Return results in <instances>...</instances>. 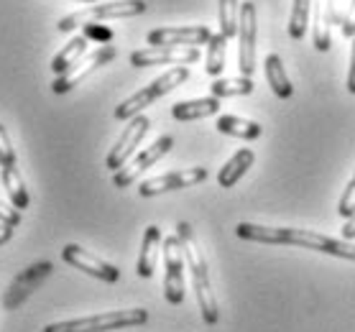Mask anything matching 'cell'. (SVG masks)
Returning a JSON list of instances; mask_svg holds the SVG:
<instances>
[{"instance_id": "1", "label": "cell", "mask_w": 355, "mask_h": 332, "mask_svg": "<svg viewBox=\"0 0 355 332\" xmlns=\"http://www.w3.org/2000/svg\"><path fill=\"white\" fill-rule=\"evenodd\" d=\"M235 235L250 243L263 245H299L317 253H327L335 259L355 261V243L350 241H338L330 235L315 233V230H302V227H271L259 225V222H238Z\"/></svg>"}, {"instance_id": "2", "label": "cell", "mask_w": 355, "mask_h": 332, "mask_svg": "<svg viewBox=\"0 0 355 332\" xmlns=\"http://www.w3.org/2000/svg\"><path fill=\"white\" fill-rule=\"evenodd\" d=\"M177 235L179 241H182V248H184L187 268H189V276H192V286H194V294H197L202 320L207 324H215L220 320V309H218V299H215V292H212L210 268H207L205 253L200 248V241H197V235H194L189 222H179Z\"/></svg>"}, {"instance_id": "3", "label": "cell", "mask_w": 355, "mask_h": 332, "mask_svg": "<svg viewBox=\"0 0 355 332\" xmlns=\"http://www.w3.org/2000/svg\"><path fill=\"white\" fill-rule=\"evenodd\" d=\"M148 322V312L144 307L136 309H115V312H100V315L80 317V320H64L51 322L41 332H113L123 327H141Z\"/></svg>"}, {"instance_id": "4", "label": "cell", "mask_w": 355, "mask_h": 332, "mask_svg": "<svg viewBox=\"0 0 355 332\" xmlns=\"http://www.w3.org/2000/svg\"><path fill=\"white\" fill-rule=\"evenodd\" d=\"M189 80V69L187 67H171L169 72H164L162 77H156L148 87L133 92L130 98H125L121 105L115 107V118L118 121H133L136 115H144V110L159 98L169 95L171 89H177L179 85H184Z\"/></svg>"}, {"instance_id": "5", "label": "cell", "mask_w": 355, "mask_h": 332, "mask_svg": "<svg viewBox=\"0 0 355 332\" xmlns=\"http://www.w3.org/2000/svg\"><path fill=\"white\" fill-rule=\"evenodd\" d=\"M146 0H110V3H100V6H92V8L77 10V13H69L57 24V28L62 33H69L80 26H87L92 21H118V18H133L146 13Z\"/></svg>"}, {"instance_id": "6", "label": "cell", "mask_w": 355, "mask_h": 332, "mask_svg": "<svg viewBox=\"0 0 355 332\" xmlns=\"http://www.w3.org/2000/svg\"><path fill=\"white\" fill-rule=\"evenodd\" d=\"M184 248L179 235H166L164 238V297L169 304H182L184 302Z\"/></svg>"}, {"instance_id": "7", "label": "cell", "mask_w": 355, "mask_h": 332, "mask_svg": "<svg viewBox=\"0 0 355 332\" xmlns=\"http://www.w3.org/2000/svg\"><path fill=\"white\" fill-rule=\"evenodd\" d=\"M256 33H259V18H256V3L245 0L238 16V67L243 77H253L256 72Z\"/></svg>"}, {"instance_id": "8", "label": "cell", "mask_w": 355, "mask_h": 332, "mask_svg": "<svg viewBox=\"0 0 355 332\" xmlns=\"http://www.w3.org/2000/svg\"><path fill=\"white\" fill-rule=\"evenodd\" d=\"M171 146H174V138L171 136H162V138H156L154 143L148 148H144L141 154H136L133 159H130L123 169H118L113 174V184L118 186V189H125V186H130L133 182H136L141 174H144L146 169H151L159 159H164V156L169 154Z\"/></svg>"}, {"instance_id": "9", "label": "cell", "mask_w": 355, "mask_h": 332, "mask_svg": "<svg viewBox=\"0 0 355 332\" xmlns=\"http://www.w3.org/2000/svg\"><path fill=\"white\" fill-rule=\"evenodd\" d=\"M200 62L197 46H146L130 54V67H187Z\"/></svg>"}, {"instance_id": "10", "label": "cell", "mask_w": 355, "mask_h": 332, "mask_svg": "<svg viewBox=\"0 0 355 332\" xmlns=\"http://www.w3.org/2000/svg\"><path fill=\"white\" fill-rule=\"evenodd\" d=\"M113 59H115V46H97L95 51H89L87 57H82L80 62L69 69V72H64L62 77H57L54 85H51V89H54L57 95H67L69 89H74L77 85H82L89 74L97 72L100 67H105L107 62H113Z\"/></svg>"}, {"instance_id": "11", "label": "cell", "mask_w": 355, "mask_h": 332, "mask_svg": "<svg viewBox=\"0 0 355 332\" xmlns=\"http://www.w3.org/2000/svg\"><path fill=\"white\" fill-rule=\"evenodd\" d=\"M148 128H151V121H148L146 115H136L133 121H128L125 130H123L121 138L115 141V146L110 148V154H107V159H105L107 169L113 171V174L118 169H123V166L130 161V156H133V151L138 148V143L146 138Z\"/></svg>"}, {"instance_id": "12", "label": "cell", "mask_w": 355, "mask_h": 332, "mask_svg": "<svg viewBox=\"0 0 355 332\" xmlns=\"http://www.w3.org/2000/svg\"><path fill=\"white\" fill-rule=\"evenodd\" d=\"M51 271H54L51 261H39V263L28 266L26 271H21V274L13 279V283L8 286L6 297H3V307H6V309H18L33 292H36V289H39L41 281H44Z\"/></svg>"}, {"instance_id": "13", "label": "cell", "mask_w": 355, "mask_h": 332, "mask_svg": "<svg viewBox=\"0 0 355 332\" xmlns=\"http://www.w3.org/2000/svg\"><path fill=\"white\" fill-rule=\"evenodd\" d=\"M212 31L207 26H164L148 31V46H202L207 44Z\"/></svg>"}, {"instance_id": "14", "label": "cell", "mask_w": 355, "mask_h": 332, "mask_svg": "<svg viewBox=\"0 0 355 332\" xmlns=\"http://www.w3.org/2000/svg\"><path fill=\"white\" fill-rule=\"evenodd\" d=\"M205 179H207V169H205V166L169 171V174H162V177L146 179L144 184L138 186V195L156 197V195H164V192H174V189H187V186L202 184Z\"/></svg>"}, {"instance_id": "15", "label": "cell", "mask_w": 355, "mask_h": 332, "mask_svg": "<svg viewBox=\"0 0 355 332\" xmlns=\"http://www.w3.org/2000/svg\"><path fill=\"white\" fill-rule=\"evenodd\" d=\"M62 259H64L69 266L80 268V271H85V274H89V276H95L100 281L115 283L121 279V268L113 266V263H107V261H103V259H97L95 253L85 251V248L77 243H67L64 248H62Z\"/></svg>"}, {"instance_id": "16", "label": "cell", "mask_w": 355, "mask_h": 332, "mask_svg": "<svg viewBox=\"0 0 355 332\" xmlns=\"http://www.w3.org/2000/svg\"><path fill=\"white\" fill-rule=\"evenodd\" d=\"M315 24H312V41L317 51L332 49V24H335V3L332 0H315Z\"/></svg>"}, {"instance_id": "17", "label": "cell", "mask_w": 355, "mask_h": 332, "mask_svg": "<svg viewBox=\"0 0 355 332\" xmlns=\"http://www.w3.org/2000/svg\"><path fill=\"white\" fill-rule=\"evenodd\" d=\"M220 113V100L218 98H197V100H182L171 107V118L179 123L200 121V118H210Z\"/></svg>"}, {"instance_id": "18", "label": "cell", "mask_w": 355, "mask_h": 332, "mask_svg": "<svg viewBox=\"0 0 355 332\" xmlns=\"http://www.w3.org/2000/svg\"><path fill=\"white\" fill-rule=\"evenodd\" d=\"M159 248H162V230L156 225H148L144 233V243L138 253V276L141 279H151L156 271V259H159Z\"/></svg>"}, {"instance_id": "19", "label": "cell", "mask_w": 355, "mask_h": 332, "mask_svg": "<svg viewBox=\"0 0 355 332\" xmlns=\"http://www.w3.org/2000/svg\"><path fill=\"white\" fill-rule=\"evenodd\" d=\"M253 161H256L253 148H238V151H235V154L225 161V166L220 169V174H218L220 186H225V189L235 186L243 177H245V171L253 166Z\"/></svg>"}, {"instance_id": "20", "label": "cell", "mask_w": 355, "mask_h": 332, "mask_svg": "<svg viewBox=\"0 0 355 332\" xmlns=\"http://www.w3.org/2000/svg\"><path fill=\"white\" fill-rule=\"evenodd\" d=\"M263 72H266L268 87H271V92H274L276 98L289 100L291 95H294L291 80H289V74H286V69H284V62L279 54H268V57L263 59Z\"/></svg>"}, {"instance_id": "21", "label": "cell", "mask_w": 355, "mask_h": 332, "mask_svg": "<svg viewBox=\"0 0 355 332\" xmlns=\"http://www.w3.org/2000/svg\"><path fill=\"white\" fill-rule=\"evenodd\" d=\"M215 128L223 133V136H233L243 138V141H256L261 136V123L256 121H245V118H238V115H220Z\"/></svg>"}, {"instance_id": "22", "label": "cell", "mask_w": 355, "mask_h": 332, "mask_svg": "<svg viewBox=\"0 0 355 332\" xmlns=\"http://www.w3.org/2000/svg\"><path fill=\"white\" fill-rule=\"evenodd\" d=\"M87 46H89L87 36H74L67 46H62V51H59L57 57L51 59V72L57 74V77H62L64 72H69V69H72V67L85 57Z\"/></svg>"}, {"instance_id": "23", "label": "cell", "mask_w": 355, "mask_h": 332, "mask_svg": "<svg viewBox=\"0 0 355 332\" xmlns=\"http://www.w3.org/2000/svg\"><path fill=\"white\" fill-rule=\"evenodd\" d=\"M253 89H256V85H253V77H225V80H215L210 85V92L212 98H235V95H253Z\"/></svg>"}, {"instance_id": "24", "label": "cell", "mask_w": 355, "mask_h": 332, "mask_svg": "<svg viewBox=\"0 0 355 332\" xmlns=\"http://www.w3.org/2000/svg\"><path fill=\"white\" fill-rule=\"evenodd\" d=\"M225 36L223 33H212L210 41H207V59H205V72L210 74V77H220L223 69H225Z\"/></svg>"}, {"instance_id": "25", "label": "cell", "mask_w": 355, "mask_h": 332, "mask_svg": "<svg viewBox=\"0 0 355 332\" xmlns=\"http://www.w3.org/2000/svg\"><path fill=\"white\" fill-rule=\"evenodd\" d=\"M312 3H315V0H294V3H291V16H289V26H286V31H289L291 39H297V41L304 39L307 26H309Z\"/></svg>"}, {"instance_id": "26", "label": "cell", "mask_w": 355, "mask_h": 332, "mask_svg": "<svg viewBox=\"0 0 355 332\" xmlns=\"http://www.w3.org/2000/svg\"><path fill=\"white\" fill-rule=\"evenodd\" d=\"M218 16H220V33H223L225 39L238 36V16H241L238 0H220Z\"/></svg>"}, {"instance_id": "27", "label": "cell", "mask_w": 355, "mask_h": 332, "mask_svg": "<svg viewBox=\"0 0 355 332\" xmlns=\"http://www.w3.org/2000/svg\"><path fill=\"white\" fill-rule=\"evenodd\" d=\"M3 171H18V161H16V151H13L8 130L0 123V174H3Z\"/></svg>"}, {"instance_id": "28", "label": "cell", "mask_w": 355, "mask_h": 332, "mask_svg": "<svg viewBox=\"0 0 355 332\" xmlns=\"http://www.w3.org/2000/svg\"><path fill=\"white\" fill-rule=\"evenodd\" d=\"M338 212H340V218H345V220H353L355 218V171H353V179L347 182L343 197H340Z\"/></svg>"}, {"instance_id": "29", "label": "cell", "mask_w": 355, "mask_h": 332, "mask_svg": "<svg viewBox=\"0 0 355 332\" xmlns=\"http://www.w3.org/2000/svg\"><path fill=\"white\" fill-rule=\"evenodd\" d=\"M85 28V33L82 36H87V39H97V41H110L113 39V31L110 28H103V26H92V24H87V26H82Z\"/></svg>"}, {"instance_id": "30", "label": "cell", "mask_w": 355, "mask_h": 332, "mask_svg": "<svg viewBox=\"0 0 355 332\" xmlns=\"http://www.w3.org/2000/svg\"><path fill=\"white\" fill-rule=\"evenodd\" d=\"M0 222H8V225L16 227L21 222V210H16L13 204L0 202Z\"/></svg>"}, {"instance_id": "31", "label": "cell", "mask_w": 355, "mask_h": 332, "mask_svg": "<svg viewBox=\"0 0 355 332\" xmlns=\"http://www.w3.org/2000/svg\"><path fill=\"white\" fill-rule=\"evenodd\" d=\"M343 33H345L347 39H355V0L347 3V13H345V21H343Z\"/></svg>"}, {"instance_id": "32", "label": "cell", "mask_w": 355, "mask_h": 332, "mask_svg": "<svg viewBox=\"0 0 355 332\" xmlns=\"http://www.w3.org/2000/svg\"><path fill=\"white\" fill-rule=\"evenodd\" d=\"M347 92L355 95V39L350 46V69H347Z\"/></svg>"}, {"instance_id": "33", "label": "cell", "mask_w": 355, "mask_h": 332, "mask_svg": "<svg viewBox=\"0 0 355 332\" xmlns=\"http://www.w3.org/2000/svg\"><path fill=\"white\" fill-rule=\"evenodd\" d=\"M332 3H335V24L343 26L345 13H347V3H350V0H332Z\"/></svg>"}, {"instance_id": "34", "label": "cell", "mask_w": 355, "mask_h": 332, "mask_svg": "<svg viewBox=\"0 0 355 332\" xmlns=\"http://www.w3.org/2000/svg\"><path fill=\"white\" fill-rule=\"evenodd\" d=\"M13 230H16L13 225H8V222H0V245H6L10 238H13Z\"/></svg>"}, {"instance_id": "35", "label": "cell", "mask_w": 355, "mask_h": 332, "mask_svg": "<svg viewBox=\"0 0 355 332\" xmlns=\"http://www.w3.org/2000/svg\"><path fill=\"white\" fill-rule=\"evenodd\" d=\"M343 238H345V241H353L355 238V218L345 222V227H343Z\"/></svg>"}, {"instance_id": "36", "label": "cell", "mask_w": 355, "mask_h": 332, "mask_svg": "<svg viewBox=\"0 0 355 332\" xmlns=\"http://www.w3.org/2000/svg\"><path fill=\"white\" fill-rule=\"evenodd\" d=\"M80 3H95V0H80Z\"/></svg>"}]
</instances>
